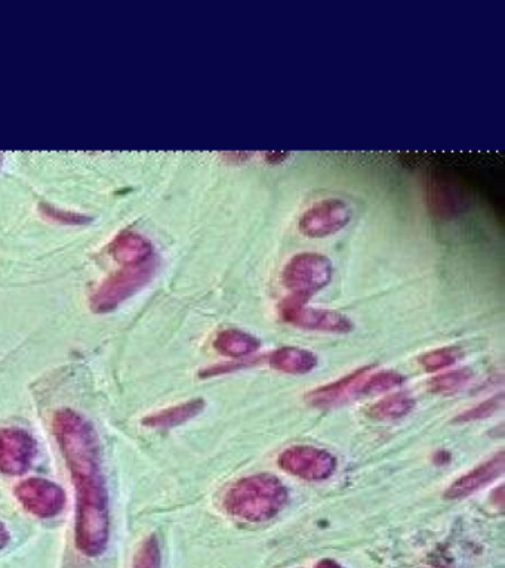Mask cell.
Here are the masks:
<instances>
[{"label":"cell","mask_w":505,"mask_h":568,"mask_svg":"<svg viewBox=\"0 0 505 568\" xmlns=\"http://www.w3.org/2000/svg\"><path fill=\"white\" fill-rule=\"evenodd\" d=\"M351 216L353 211L344 200H320L301 215L298 227L304 236L322 239L346 228Z\"/></svg>","instance_id":"9"},{"label":"cell","mask_w":505,"mask_h":568,"mask_svg":"<svg viewBox=\"0 0 505 568\" xmlns=\"http://www.w3.org/2000/svg\"><path fill=\"white\" fill-rule=\"evenodd\" d=\"M471 372L467 369L452 370L430 381V390L436 394H454L470 381Z\"/></svg>","instance_id":"18"},{"label":"cell","mask_w":505,"mask_h":568,"mask_svg":"<svg viewBox=\"0 0 505 568\" xmlns=\"http://www.w3.org/2000/svg\"><path fill=\"white\" fill-rule=\"evenodd\" d=\"M0 165H2V157H0Z\"/></svg>","instance_id":"26"},{"label":"cell","mask_w":505,"mask_h":568,"mask_svg":"<svg viewBox=\"0 0 505 568\" xmlns=\"http://www.w3.org/2000/svg\"><path fill=\"white\" fill-rule=\"evenodd\" d=\"M269 364L274 370L289 375H306L317 366V357L303 348L283 347L270 354Z\"/></svg>","instance_id":"14"},{"label":"cell","mask_w":505,"mask_h":568,"mask_svg":"<svg viewBox=\"0 0 505 568\" xmlns=\"http://www.w3.org/2000/svg\"><path fill=\"white\" fill-rule=\"evenodd\" d=\"M52 429L75 483L76 548L86 557H100L109 545L110 509L97 431L72 409L58 410Z\"/></svg>","instance_id":"1"},{"label":"cell","mask_w":505,"mask_h":568,"mask_svg":"<svg viewBox=\"0 0 505 568\" xmlns=\"http://www.w3.org/2000/svg\"><path fill=\"white\" fill-rule=\"evenodd\" d=\"M157 270V258L141 265H128L110 274L91 296L92 311L98 314L115 311L119 305L140 292Z\"/></svg>","instance_id":"3"},{"label":"cell","mask_w":505,"mask_h":568,"mask_svg":"<svg viewBox=\"0 0 505 568\" xmlns=\"http://www.w3.org/2000/svg\"><path fill=\"white\" fill-rule=\"evenodd\" d=\"M11 542V533H9L8 527L5 526V523L0 521V551L5 549L6 546L9 545Z\"/></svg>","instance_id":"23"},{"label":"cell","mask_w":505,"mask_h":568,"mask_svg":"<svg viewBox=\"0 0 505 568\" xmlns=\"http://www.w3.org/2000/svg\"><path fill=\"white\" fill-rule=\"evenodd\" d=\"M503 401V395H498V397L491 398V400H486L485 403H480L479 406L461 413L460 416L454 419V422L463 424V422L480 421V419L489 418V416L494 415L495 412L501 409Z\"/></svg>","instance_id":"21"},{"label":"cell","mask_w":505,"mask_h":568,"mask_svg":"<svg viewBox=\"0 0 505 568\" xmlns=\"http://www.w3.org/2000/svg\"><path fill=\"white\" fill-rule=\"evenodd\" d=\"M162 554L156 536H149L135 552L132 568H160Z\"/></svg>","instance_id":"19"},{"label":"cell","mask_w":505,"mask_h":568,"mask_svg":"<svg viewBox=\"0 0 505 568\" xmlns=\"http://www.w3.org/2000/svg\"><path fill=\"white\" fill-rule=\"evenodd\" d=\"M40 209H42L43 215L48 216L52 221L60 222V224L82 225L91 221L88 216L80 215L78 212L64 211V209L55 208V206L46 205V203H43Z\"/></svg>","instance_id":"22"},{"label":"cell","mask_w":505,"mask_h":568,"mask_svg":"<svg viewBox=\"0 0 505 568\" xmlns=\"http://www.w3.org/2000/svg\"><path fill=\"white\" fill-rule=\"evenodd\" d=\"M14 495L29 514L48 520L57 517L66 506V492L54 481L32 477L15 486Z\"/></svg>","instance_id":"5"},{"label":"cell","mask_w":505,"mask_h":568,"mask_svg":"<svg viewBox=\"0 0 505 568\" xmlns=\"http://www.w3.org/2000/svg\"><path fill=\"white\" fill-rule=\"evenodd\" d=\"M460 357L461 351L458 350V348L445 347L421 355L420 363L426 367L428 372H434V370L445 369V367L452 366V364L460 360Z\"/></svg>","instance_id":"20"},{"label":"cell","mask_w":505,"mask_h":568,"mask_svg":"<svg viewBox=\"0 0 505 568\" xmlns=\"http://www.w3.org/2000/svg\"><path fill=\"white\" fill-rule=\"evenodd\" d=\"M38 455L32 434L17 426L0 428V474L18 477L26 474Z\"/></svg>","instance_id":"7"},{"label":"cell","mask_w":505,"mask_h":568,"mask_svg":"<svg viewBox=\"0 0 505 568\" xmlns=\"http://www.w3.org/2000/svg\"><path fill=\"white\" fill-rule=\"evenodd\" d=\"M505 468V453L503 450L498 452L494 458L489 459L482 465L474 468L473 471L467 472L463 477L458 478L448 490H446V499H464V497L479 492L483 487L488 486L492 481L497 480L503 475Z\"/></svg>","instance_id":"10"},{"label":"cell","mask_w":505,"mask_h":568,"mask_svg":"<svg viewBox=\"0 0 505 568\" xmlns=\"http://www.w3.org/2000/svg\"><path fill=\"white\" fill-rule=\"evenodd\" d=\"M288 502V490L279 478L257 474L236 481L226 495L223 506L227 514L249 523H263L276 517Z\"/></svg>","instance_id":"2"},{"label":"cell","mask_w":505,"mask_h":568,"mask_svg":"<svg viewBox=\"0 0 505 568\" xmlns=\"http://www.w3.org/2000/svg\"><path fill=\"white\" fill-rule=\"evenodd\" d=\"M109 249L113 259L122 267L146 264L156 259L152 243L134 231H122L117 234Z\"/></svg>","instance_id":"11"},{"label":"cell","mask_w":505,"mask_h":568,"mask_svg":"<svg viewBox=\"0 0 505 568\" xmlns=\"http://www.w3.org/2000/svg\"><path fill=\"white\" fill-rule=\"evenodd\" d=\"M215 350L227 357H246L257 353L261 344L255 336L237 329H227L218 333L214 341Z\"/></svg>","instance_id":"15"},{"label":"cell","mask_w":505,"mask_h":568,"mask_svg":"<svg viewBox=\"0 0 505 568\" xmlns=\"http://www.w3.org/2000/svg\"><path fill=\"white\" fill-rule=\"evenodd\" d=\"M415 400L408 394H393L384 400L378 401L374 406L369 407L368 415L377 421H393V419L403 418L414 409Z\"/></svg>","instance_id":"16"},{"label":"cell","mask_w":505,"mask_h":568,"mask_svg":"<svg viewBox=\"0 0 505 568\" xmlns=\"http://www.w3.org/2000/svg\"><path fill=\"white\" fill-rule=\"evenodd\" d=\"M279 466L301 480L323 481L334 474L337 459L319 447L294 446L279 456Z\"/></svg>","instance_id":"8"},{"label":"cell","mask_w":505,"mask_h":568,"mask_svg":"<svg viewBox=\"0 0 505 568\" xmlns=\"http://www.w3.org/2000/svg\"><path fill=\"white\" fill-rule=\"evenodd\" d=\"M316 568H343L340 564L335 563L332 560H322L319 564H317Z\"/></svg>","instance_id":"25"},{"label":"cell","mask_w":505,"mask_h":568,"mask_svg":"<svg viewBox=\"0 0 505 568\" xmlns=\"http://www.w3.org/2000/svg\"><path fill=\"white\" fill-rule=\"evenodd\" d=\"M334 274V267L326 256L319 253H298L289 259L282 271V282L292 296L309 301L313 293L328 286Z\"/></svg>","instance_id":"4"},{"label":"cell","mask_w":505,"mask_h":568,"mask_svg":"<svg viewBox=\"0 0 505 568\" xmlns=\"http://www.w3.org/2000/svg\"><path fill=\"white\" fill-rule=\"evenodd\" d=\"M307 299L289 296L280 305V316L288 323L307 330L329 333H349L353 329L349 317L331 310L307 307Z\"/></svg>","instance_id":"6"},{"label":"cell","mask_w":505,"mask_h":568,"mask_svg":"<svg viewBox=\"0 0 505 568\" xmlns=\"http://www.w3.org/2000/svg\"><path fill=\"white\" fill-rule=\"evenodd\" d=\"M403 384V376L391 370L375 373L372 376H366L359 388V394L372 395L380 394V392L390 391L393 388Z\"/></svg>","instance_id":"17"},{"label":"cell","mask_w":505,"mask_h":568,"mask_svg":"<svg viewBox=\"0 0 505 568\" xmlns=\"http://www.w3.org/2000/svg\"><path fill=\"white\" fill-rule=\"evenodd\" d=\"M371 372V366L362 367L356 370L346 378L334 382V384L326 385L310 394V401L314 406H331V404L340 403L344 398L349 397L351 392L359 391L363 379Z\"/></svg>","instance_id":"13"},{"label":"cell","mask_w":505,"mask_h":568,"mask_svg":"<svg viewBox=\"0 0 505 568\" xmlns=\"http://www.w3.org/2000/svg\"><path fill=\"white\" fill-rule=\"evenodd\" d=\"M203 409H205V401L202 398H195V400L152 413V415L146 416L141 424L152 429L177 428V426L195 419L197 415L203 412Z\"/></svg>","instance_id":"12"},{"label":"cell","mask_w":505,"mask_h":568,"mask_svg":"<svg viewBox=\"0 0 505 568\" xmlns=\"http://www.w3.org/2000/svg\"><path fill=\"white\" fill-rule=\"evenodd\" d=\"M286 157H288V153H279V151H276V153H266L267 162L273 163V165L283 162Z\"/></svg>","instance_id":"24"}]
</instances>
